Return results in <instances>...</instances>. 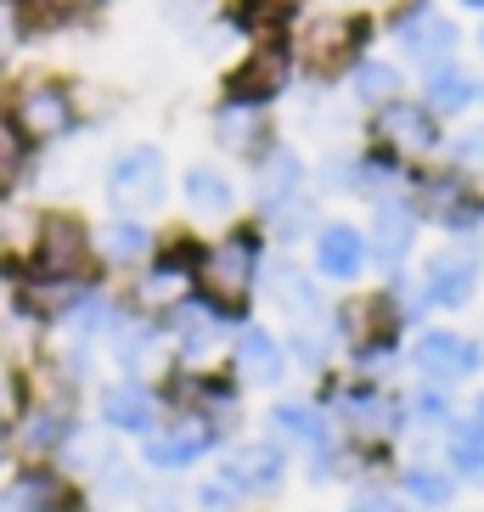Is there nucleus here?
Masks as SVG:
<instances>
[{
  "label": "nucleus",
  "instance_id": "22",
  "mask_svg": "<svg viewBox=\"0 0 484 512\" xmlns=\"http://www.w3.org/2000/svg\"><path fill=\"white\" fill-rule=\"evenodd\" d=\"M220 479L237 484L242 496H271L288 479V445H276V439H242V445H231L220 456Z\"/></svg>",
  "mask_w": 484,
  "mask_h": 512
},
{
  "label": "nucleus",
  "instance_id": "15",
  "mask_svg": "<svg viewBox=\"0 0 484 512\" xmlns=\"http://www.w3.org/2000/svg\"><path fill=\"white\" fill-rule=\"evenodd\" d=\"M293 51L288 40H259V46H248L237 62H231L226 74V96L231 102H254V107H271L276 96L293 85Z\"/></svg>",
  "mask_w": 484,
  "mask_h": 512
},
{
  "label": "nucleus",
  "instance_id": "23",
  "mask_svg": "<svg viewBox=\"0 0 484 512\" xmlns=\"http://www.w3.org/2000/svg\"><path fill=\"white\" fill-rule=\"evenodd\" d=\"M417 102H423L439 124L462 119V113H473V107H479V74H473L462 57L434 62V68H423V74H417Z\"/></svg>",
  "mask_w": 484,
  "mask_h": 512
},
{
  "label": "nucleus",
  "instance_id": "42",
  "mask_svg": "<svg viewBox=\"0 0 484 512\" xmlns=\"http://www.w3.org/2000/svg\"><path fill=\"white\" fill-rule=\"evenodd\" d=\"M349 512H411V507L400 501V490H361L349 501Z\"/></svg>",
  "mask_w": 484,
  "mask_h": 512
},
{
  "label": "nucleus",
  "instance_id": "4",
  "mask_svg": "<svg viewBox=\"0 0 484 512\" xmlns=\"http://www.w3.org/2000/svg\"><path fill=\"white\" fill-rule=\"evenodd\" d=\"M383 34H389L394 57L417 68V74L434 68V62L462 57V23L434 0H394L389 17H383Z\"/></svg>",
  "mask_w": 484,
  "mask_h": 512
},
{
  "label": "nucleus",
  "instance_id": "14",
  "mask_svg": "<svg viewBox=\"0 0 484 512\" xmlns=\"http://www.w3.org/2000/svg\"><path fill=\"white\" fill-rule=\"evenodd\" d=\"M96 422L113 439H147L164 422L158 383H147V377H107L102 389H96Z\"/></svg>",
  "mask_w": 484,
  "mask_h": 512
},
{
  "label": "nucleus",
  "instance_id": "21",
  "mask_svg": "<svg viewBox=\"0 0 484 512\" xmlns=\"http://www.w3.org/2000/svg\"><path fill=\"white\" fill-rule=\"evenodd\" d=\"M91 242H96V265L102 276H136L152 254H158V231L147 220H130V214H113L102 226H91Z\"/></svg>",
  "mask_w": 484,
  "mask_h": 512
},
{
  "label": "nucleus",
  "instance_id": "7",
  "mask_svg": "<svg viewBox=\"0 0 484 512\" xmlns=\"http://www.w3.org/2000/svg\"><path fill=\"white\" fill-rule=\"evenodd\" d=\"M366 141H372L378 152H389V158H400L406 169H423L445 152V124H439L417 96H394V102L372 107Z\"/></svg>",
  "mask_w": 484,
  "mask_h": 512
},
{
  "label": "nucleus",
  "instance_id": "12",
  "mask_svg": "<svg viewBox=\"0 0 484 512\" xmlns=\"http://www.w3.org/2000/svg\"><path fill=\"white\" fill-rule=\"evenodd\" d=\"M479 276H484V248H479V237H451L439 254H428L417 287H423L428 310H462V304L479 293Z\"/></svg>",
  "mask_w": 484,
  "mask_h": 512
},
{
  "label": "nucleus",
  "instance_id": "45",
  "mask_svg": "<svg viewBox=\"0 0 484 512\" xmlns=\"http://www.w3.org/2000/svg\"><path fill=\"white\" fill-rule=\"evenodd\" d=\"M473 422H479V428H484V394H479V400H473Z\"/></svg>",
  "mask_w": 484,
  "mask_h": 512
},
{
  "label": "nucleus",
  "instance_id": "28",
  "mask_svg": "<svg viewBox=\"0 0 484 512\" xmlns=\"http://www.w3.org/2000/svg\"><path fill=\"white\" fill-rule=\"evenodd\" d=\"M316 271L327 282H355L366 271V231H355L349 220H327L316 231Z\"/></svg>",
  "mask_w": 484,
  "mask_h": 512
},
{
  "label": "nucleus",
  "instance_id": "27",
  "mask_svg": "<svg viewBox=\"0 0 484 512\" xmlns=\"http://www.w3.org/2000/svg\"><path fill=\"white\" fill-rule=\"evenodd\" d=\"M181 203L197 220H231V214H237V181H231L220 164H186Z\"/></svg>",
  "mask_w": 484,
  "mask_h": 512
},
{
  "label": "nucleus",
  "instance_id": "5",
  "mask_svg": "<svg viewBox=\"0 0 484 512\" xmlns=\"http://www.w3.org/2000/svg\"><path fill=\"white\" fill-rule=\"evenodd\" d=\"M102 197L113 214H130V220H147V214L164 209L169 197V158L158 141H130L107 158L102 169Z\"/></svg>",
  "mask_w": 484,
  "mask_h": 512
},
{
  "label": "nucleus",
  "instance_id": "39",
  "mask_svg": "<svg viewBox=\"0 0 484 512\" xmlns=\"http://www.w3.org/2000/svg\"><path fill=\"white\" fill-rule=\"evenodd\" d=\"M23 406H29V366H0V434H12Z\"/></svg>",
  "mask_w": 484,
  "mask_h": 512
},
{
  "label": "nucleus",
  "instance_id": "47",
  "mask_svg": "<svg viewBox=\"0 0 484 512\" xmlns=\"http://www.w3.org/2000/svg\"><path fill=\"white\" fill-rule=\"evenodd\" d=\"M479 102H484V79H479Z\"/></svg>",
  "mask_w": 484,
  "mask_h": 512
},
{
  "label": "nucleus",
  "instance_id": "13",
  "mask_svg": "<svg viewBox=\"0 0 484 512\" xmlns=\"http://www.w3.org/2000/svg\"><path fill=\"white\" fill-rule=\"evenodd\" d=\"M102 355L119 366V377H147V383H152L158 372H169V366H175L164 321H158V316H141V310H130V304H124V316L113 321Z\"/></svg>",
  "mask_w": 484,
  "mask_h": 512
},
{
  "label": "nucleus",
  "instance_id": "32",
  "mask_svg": "<svg viewBox=\"0 0 484 512\" xmlns=\"http://www.w3.org/2000/svg\"><path fill=\"white\" fill-rule=\"evenodd\" d=\"M400 496L417 501V507H451L456 496V473L434 456H417V462L400 467Z\"/></svg>",
  "mask_w": 484,
  "mask_h": 512
},
{
  "label": "nucleus",
  "instance_id": "10",
  "mask_svg": "<svg viewBox=\"0 0 484 512\" xmlns=\"http://www.w3.org/2000/svg\"><path fill=\"white\" fill-rule=\"evenodd\" d=\"M220 439L226 434H220L209 417H197V411H164V422L141 439V467H147V473H186V467L203 462Z\"/></svg>",
  "mask_w": 484,
  "mask_h": 512
},
{
  "label": "nucleus",
  "instance_id": "3",
  "mask_svg": "<svg viewBox=\"0 0 484 512\" xmlns=\"http://www.w3.org/2000/svg\"><path fill=\"white\" fill-rule=\"evenodd\" d=\"M259 265H265V231L231 226L226 237L197 248V299H209L226 316H242L259 287Z\"/></svg>",
  "mask_w": 484,
  "mask_h": 512
},
{
  "label": "nucleus",
  "instance_id": "37",
  "mask_svg": "<svg viewBox=\"0 0 484 512\" xmlns=\"http://www.w3.org/2000/svg\"><path fill=\"white\" fill-rule=\"evenodd\" d=\"M107 0H34V17H40V34L68 29V23H91Z\"/></svg>",
  "mask_w": 484,
  "mask_h": 512
},
{
  "label": "nucleus",
  "instance_id": "1",
  "mask_svg": "<svg viewBox=\"0 0 484 512\" xmlns=\"http://www.w3.org/2000/svg\"><path fill=\"white\" fill-rule=\"evenodd\" d=\"M0 107H6V119L17 124V136L29 141L34 158L62 147L68 136H79V124H85V91L62 74L6 79V85H0Z\"/></svg>",
  "mask_w": 484,
  "mask_h": 512
},
{
  "label": "nucleus",
  "instance_id": "25",
  "mask_svg": "<svg viewBox=\"0 0 484 512\" xmlns=\"http://www.w3.org/2000/svg\"><path fill=\"white\" fill-rule=\"evenodd\" d=\"M119 456H124V451H119V439L107 434L102 422H85V417H79V422H74V434L62 439V451L51 456V462H57L62 473L79 484V490H91V484L102 479V473L119 462Z\"/></svg>",
  "mask_w": 484,
  "mask_h": 512
},
{
  "label": "nucleus",
  "instance_id": "38",
  "mask_svg": "<svg viewBox=\"0 0 484 512\" xmlns=\"http://www.w3.org/2000/svg\"><path fill=\"white\" fill-rule=\"evenodd\" d=\"M141 512H186V496H181V473H147L141 479V496H136Z\"/></svg>",
  "mask_w": 484,
  "mask_h": 512
},
{
  "label": "nucleus",
  "instance_id": "46",
  "mask_svg": "<svg viewBox=\"0 0 484 512\" xmlns=\"http://www.w3.org/2000/svg\"><path fill=\"white\" fill-rule=\"evenodd\" d=\"M473 46H479V57H484V17H479V29H473Z\"/></svg>",
  "mask_w": 484,
  "mask_h": 512
},
{
  "label": "nucleus",
  "instance_id": "41",
  "mask_svg": "<svg viewBox=\"0 0 484 512\" xmlns=\"http://www.w3.org/2000/svg\"><path fill=\"white\" fill-rule=\"evenodd\" d=\"M242 501H248V496H242L237 484H226L220 473H214V479H203V484L192 490V507H197V512H237Z\"/></svg>",
  "mask_w": 484,
  "mask_h": 512
},
{
  "label": "nucleus",
  "instance_id": "24",
  "mask_svg": "<svg viewBox=\"0 0 484 512\" xmlns=\"http://www.w3.org/2000/svg\"><path fill=\"white\" fill-rule=\"evenodd\" d=\"M214 147L226 152V158H248L254 164L259 152L271 147V107H254V102H231V96H220V107H214Z\"/></svg>",
  "mask_w": 484,
  "mask_h": 512
},
{
  "label": "nucleus",
  "instance_id": "34",
  "mask_svg": "<svg viewBox=\"0 0 484 512\" xmlns=\"http://www.w3.org/2000/svg\"><path fill=\"white\" fill-rule=\"evenodd\" d=\"M40 34V17H34V0H0V74L12 68L29 40Z\"/></svg>",
  "mask_w": 484,
  "mask_h": 512
},
{
  "label": "nucleus",
  "instance_id": "19",
  "mask_svg": "<svg viewBox=\"0 0 484 512\" xmlns=\"http://www.w3.org/2000/svg\"><path fill=\"white\" fill-rule=\"evenodd\" d=\"M417 209H411V197H378L372 203V226H366V259L378 265L383 276H400V265L411 259L417 248Z\"/></svg>",
  "mask_w": 484,
  "mask_h": 512
},
{
  "label": "nucleus",
  "instance_id": "35",
  "mask_svg": "<svg viewBox=\"0 0 484 512\" xmlns=\"http://www.w3.org/2000/svg\"><path fill=\"white\" fill-rule=\"evenodd\" d=\"M29 164H34L29 141L17 136V124L6 119V107H0V192H17V186L29 181Z\"/></svg>",
  "mask_w": 484,
  "mask_h": 512
},
{
  "label": "nucleus",
  "instance_id": "31",
  "mask_svg": "<svg viewBox=\"0 0 484 512\" xmlns=\"http://www.w3.org/2000/svg\"><path fill=\"white\" fill-rule=\"evenodd\" d=\"M271 299L293 316V327H321V321H327V299H321V287L310 282L304 271H293V265H276V271H271Z\"/></svg>",
  "mask_w": 484,
  "mask_h": 512
},
{
  "label": "nucleus",
  "instance_id": "26",
  "mask_svg": "<svg viewBox=\"0 0 484 512\" xmlns=\"http://www.w3.org/2000/svg\"><path fill=\"white\" fill-rule=\"evenodd\" d=\"M231 377L248 389H276L288 377V344L271 338L265 327H237L231 338Z\"/></svg>",
  "mask_w": 484,
  "mask_h": 512
},
{
  "label": "nucleus",
  "instance_id": "30",
  "mask_svg": "<svg viewBox=\"0 0 484 512\" xmlns=\"http://www.w3.org/2000/svg\"><path fill=\"white\" fill-rule=\"evenodd\" d=\"M271 439H276V445L316 451V445L333 439V422H327V411H321V406H310V400H282V406L271 411Z\"/></svg>",
  "mask_w": 484,
  "mask_h": 512
},
{
  "label": "nucleus",
  "instance_id": "20",
  "mask_svg": "<svg viewBox=\"0 0 484 512\" xmlns=\"http://www.w3.org/2000/svg\"><path fill=\"white\" fill-rule=\"evenodd\" d=\"M169 332V355H175V366H197V361H209L214 349H220V338H226V310H214L209 299H181L169 316H158Z\"/></svg>",
  "mask_w": 484,
  "mask_h": 512
},
{
  "label": "nucleus",
  "instance_id": "17",
  "mask_svg": "<svg viewBox=\"0 0 484 512\" xmlns=\"http://www.w3.org/2000/svg\"><path fill=\"white\" fill-rule=\"evenodd\" d=\"M304 197H310V169H304L299 147L271 141V147L254 158V209H259V220L288 214L293 203H304Z\"/></svg>",
  "mask_w": 484,
  "mask_h": 512
},
{
  "label": "nucleus",
  "instance_id": "40",
  "mask_svg": "<svg viewBox=\"0 0 484 512\" xmlns=\"http://www.w3.org/2000/svg\"><path fill=\"white\" fill-rule=\"evenodd\" d=\"M406 411H411L417 422H423V428H451V422H456L451 394H445V389H434V383H428L423 394H411V400H406Z\"/></svg>",
  "mask_w": 484,
  "mask_h": 512
},
{
  "label": "nucleus",
  "instance_id": "49",
  "mask_svg": "<svg viewBox=\"0 0 484 512\" xmlns=\"http://www.w3.org/2000/svg\"><path fill=\"white\" fill-rule=\"evenodd\" d=\"M389 6H394V0H389Z\"/></svg>",
  "mask_w": 484,
  "mask_h": 512
},
{
  "label": "nucleus",
  "instance_id": "43",
  "mask_svg": "<svg viewBox=\"0 0 484 512\" xmlns=\"http://www.w3.org/2000/svg\"><path fill=\"white\" fill-rule=\"evenodd\" d=\"M6 467H12V434H0V479H6Z\"/></svg>",
  "mask_w": 484,
  "mask_h": 512
},
{
  "label": "nucleus",
  "instance_id": "18",
  "mask_svg": "<svg viewBox=\"0 0 484 512\" xmlns=\"http://www.w3.org/2000/svg\"><path fill=\"white\" fill-rule=\"evenodd\" d=\"M338 422H344V434L361 439V445H389V439L406 428V400H394V394L378 389L372 377H361V383H349L344 400H338Z\"/></svg>",
  "mask_w": 484,
  "mask_h": 512
},
{
  "label": "nucleus",
  "instance_id": "36",
  "mask_svg": "<svg viewBox=\"0 0 484 512\" xmlns=\"http://www.w3.org/2000/svg\"><path fill=\"white\" fill-rule=\"evenodd\" d=\"M445 164L473 175V181H484V119H473L456 136H445Z\"/></svg>",
  "mask_w": 484,
  "mask_h": 512
},
{
  "label": "nucleus",
  "instance_id": "16",
  "mask_svg": "<svg viewBox=\"0 0 484 512\" xmlns=\"http://www.w3.org/2000/svg\"><path fill=\"white\" fill-rule=\"evenodd\" d=\"M411 366H417L423 383H434V389H456V383H473V377L484 372V349L456 327H428L423 338L411 344Z\"/></svg>",
  "mask_w": 484,
  "mask_h": 512
},
{
  "label": "nucleus",
  "instance_id": "44",
  "mask_svg": "<svg viewBox=\"0 0 484 512\" xmlns=\"http://www.w3.org/2000/svg\"><path fill=\"white\" fill-rule=\"evenodd\" d=\"M456 6H462V12H479V17H484V0H456Z\"/></svg>",
  "mask_w": 484,
  "mask_h": 512
},
{
  "label": "nucleus",
  "instance_id": "9",
  "mask_svg": "<svg viewBox=\"0 0 484 512\" xmlns=\"http://www.w3.org/2000/svg\"><path fill=\"white\" fill-rule=\"evenodd\" d=\"M0 512H91V496L57 462H12L0 479Z\"/></svg>",
  "mask_w": 484,
  "mask_h": 512
},
{
  "label": "nucleus",
  "instance_id": "8",
  "mask_svg": "<svg viewBox=\"0 0 484 512\" xmlns=\"http://www.w3.org/2000/svg\"><path fill=\"white\" fill-rule=\"evenodd\" d=\"M197 248H203V242H192V237H164L158 254L130 276L124 304L141 310V316H169L181 299H192L197 293Z\"/></svg>",
  "mask_w": 484,
  "mask_h": 512
},
{
  "label": "nucleus",
  "instance_id": "6",
  "mask_svg": "<svg viewBox=\"0 0 484 512\" xmlns=\"http://www.w3.org/2000/svg\"><path fill=\"white\" fill-rule=\"evenodd\" d=\"M406 197H411V209H417V220H428V226L439 231H451V237H473V231L484 226V192L473 175H462V169H411V181H406Z\"/></svg>",
  "mask_w": 484,
  "mask_h": 512
},
{
  "label": "nucleus",
  "instance_id": "2",
  "mask_svg": "<svg viewBox=\"0 0 484 512\" xmlns=\"http://www.w3.org/2000/svg\"><path fill=\"white\" fill-rule=\"evenodd\" d=\"M288 51H293V68L304 79H344L355 68V57L372 51V17L366 12H349V6H321V12H293L288 23Z\"/></svg>",
  "mask_w": 484,
  "mask_h": 512
},
{
  "label": "nucleus",
  "instance_id": "29",
  "mask_svg": "<svg viewBox=\"0 0 484 512\" xmlns=\"http://www.w3.org/2000/svg\"><path fill=\"white\" fill-rule=\"evenodd\" d=\"M344 91L355 107H383L394 102V96H406V74H400V62L394 57H378V51H366V57H355V68L344 74Z\"/></svg>",
  "mask_w": 484,
  "mask_h": 512
},
{
  "label": "nucleus",
  "instance_id": "11",
  "mask_svg": "<svg viewBox=\"0 0 484 512\" xmlns=\"http://www.w3.org/2000/svg\"><path fill=\"white\" fill-rule=\"evenodd\" d=\"M46 355V316L29 299L23 271L0 265V366H34Z\"/></svg>",
  "mask_w": 484,
  "mask_h": 512
},
{
  "label": "nucleus",
  "instance_id": "33",
  "mask_svg": "<svg viewBox=\"0 0 484 512\" xmlns=\"http://www.w3.org/2000/svg\"><path fill=\"white\" fill-rule=\"evenodd\" d=\"M445 467H451L456 479L484 484V428L473 417L445 428Z\"/></svg>",
  "mask_w": 484,
  "mask_h": 512
},
{
  "label": "nucleus",
  "instance_id": "48",
  "mask_svg": "<svg viewBox=\"0 0 484 512\" xmlns=\"http://www.w3.org/2000/svg\"><path fill=\"white\" fill-rule=\"evenodd\" d=\"M6 197H12V192H0V203H6Z\"/></svg>",
  "mask_w": 484,
  "mask_h": 512
}]
</instances>
